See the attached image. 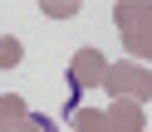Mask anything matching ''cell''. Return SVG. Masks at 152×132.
<instances>
[{
    "label": "cell",
    "instance_id": "cell-1",
    "mask_svg": "<svg viewBox=\"0 0 152 132\" xmlns=\"http://www.w3.org/2000/svg\"><path fill=\"white\" fill-rule=\"evenodd\" d=\"M98 88H108V98H132V103H147L152 98V73L142 69V64H108V73H103Z\"/></svg>",
    "mask_w": 152,
    "mask_h": 132
},
{
    "label": "cell",
    "instance_id": "cell-2",
    "mask_svg": "<svg viewBox=\"0 0 152 132\" xmlns=\"http://www.w3.org/2000/svg\"><path fill=\"white\" fill-rule=\"evenodd\" d=\"M103 73H108V59H103L98 49H79V54L69 59V78L79 83V88H98Z\"/></svg>",
    "mask_w": 152,
    "mask_h": 132
},
{
    "label": "cell",
    "instance_id": "cell-3",
    "mask_svg": "<svg viewBox=\"0 0 152 132\" xmlns=\"http://www.w3.org/2000/svg\"><path fill=\"white\" fill-rule=\"evenodd\" d=\"M142 127H147L142 103H132V98H113V108H108V132H142Z\"/></svg>",
    "mask_w": 152,
    "mask_h": 132
},
{
    "label": "cell",
    "instance_id": "cell-4",
    "mask_svg": "<svg viewBox=\"0 0 152 132\" xmlns=\"http://www.w3.org/2000/svg\"><path fill=\"white\" fill-rule=\"evenodd\" d=\"M113 25H118V30L152 25V0H118V5H113Z\"/></svg>",
    "mask_w": 152,
    "mask_h": 132
},
{
    "label": "cell",
    "instance_id": "cell-5",
    "mask_svg": "<svg viewBox=\"0 0 152 132\" xmlns=\"http://www.w3.org/2000/svg\"><path fill=\"white\" fill-rule=\"evenodd\" d=\"M20 122H30V108H25L20 93H5L0 98V132H15Z\"/></svg>",
    "mask_w": 152,
    "mask_h": 132
},
{
    "label": "cell",
    "instance_id": "cell-6",
    "mask_svg": "<svg viewBox=\"0 0 152 132\" xmlns=\"http://www.w3.org/2000/svg\"><path fill=\"white\" fill-rule=\"evenodd\" d=\"M123 34V49L137 54V59H152V25H137V30H118Z\"/></svg>",
    "mask_w": 152,
    "mask_h": 132
},
{
    "label": "cell",
    "instance_id": "cell-7",
    "mask_svg": "<svg viewBox=\"0 0 152 132\" xmlns=\"http://www.w3.org/2000/svg\"><path fill=\"white\" fill-rule=\"evenodd\" d=\"M69 127L74 132H108V112H103V108H79L69 117Z\"/></svg>",
    "mask_w": 152,
    "mask_h": 132
},
{
    "label": "cell",
    "instance_id": "cell-8",
    "mask_svg": "<svg viewBox=\"0 0 152 132\" xmlns=\"http://www.w3.org/2000/svg\"><path fill=\"white\" fill-rule=\"evenodd\" d=\"M25 59V49H20V39H15V34H5V39H0V69H15V64Z\"/></svg>",
    "mask_w": 152,
    "mask_h": 132
},
{
    "label": "cell",
    "instance_id": "cell-9",
    "mask_svg": "<svg viewBox=\"0 0 152 132\" xmlns=\"http://www.w3.org/2000/svg\"><path fill=\"white\" fill-rule=\"evenodd\" d=\"M44 15L49 20H69V15H79V5L74 0H44Z\"/></svg>",
    "mask_w": 152,
    "mask_h": 132
},
{
    "label": "cell",
    "instance_id": "cell-10",
    "mask_svg": "<svg viewBox=\"0 0 152 132\" xmlns=\"http://www.w3.org/2000/svg\"><path fill=\"white\" fill-rule=\"evenodd\" d=\"M15 132H44V127H39V122L30 117V122H20V127H15Z\"/></svg>",
    "mask_w": 152,
    "mask_h": 132
}]
</instances>
